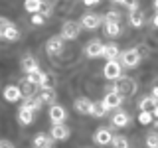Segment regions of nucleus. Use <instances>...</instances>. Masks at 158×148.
I'll return each mask as SVG.
<instances>
[{
    "instance_id": "f257e3e1",
    "label": "nucleus",
    "mask_w": 158,
    "mask_h": 148,
    "mask_svg": "<svg viewBox=\"0 0 158 148\" xmlns=\"http://www.w3.org/2000/svg\"><path fill=\"white\" fill-rule=\"evenodd\" d=\"M113 91L118 93L123 99H125V97H132L136 93V81L131 79V77H118L117 83L113 85Z\"/></svg>"
},
{
    "instance_id": "f03ea898",
    "label": "nucleus",
    "mask_w": 158,
    "mask_h": 148,
    "mask_svg": "<svg viewBox=\"0 0 158 148\" xmlns=\"http://www.w3.org/2000/svg\"><path fill=\"white\" fill-rule=\"evenodd\" d=\"M121 65L123 67H136L138 63H140V53L136 51V47H131V49H125V51H121Z\"/></svg>"
},
{
    "instance_id": "7ed1b4c3",
    "label": "nucleus",
    "mask_w": 158,
    "mask_h": 148,
    "mask_svg": "<svg viewBox=\"0 0 158 148\" xmlns=\"http://www.w3.org/2000/svg\"><path fill=\"white\" fill-rule=\"evenodd\" d=\"M103 75H105V79H109V81H117L118 77H123V65L121 61H107L105 67H103Z\"/></svg>"
},
{
    "instance_id": "20e7f679",
    "label": "nucleus",
    "mask_w": 158,
    "mask_h": 148,
    "mask_svg": "<svg viewBox=\"0 0 158 148\" xmlns=\"http://www.w3.org/2000/svg\"><path fill=\"white\" fill-rule=\"evenodd\" d=\"M93 140H95L99 146L111 144V142H113V130H111V126H101V128H97L95 134H93Z\"/></svg>"
},
{
    "instance_id": "39448f33",
    "label": "nucleus",
    "mask_w": 158,
    "mask_h": 148,
    "mask_svg": "<svg viewBox=\"0 0 158 148\" xmlns=\"http://www.w3.org/2000/svg\"><path fill=\"white\" fill-rule=\"evenodd\" d=\"M49 121L53 125H63L67 121V111L61 105H52L49 107Z\"/></svg>"
},
{
    "instance_id": "423d86ee",
    "label": "nucleus",
    "mask_w": 158,
    "mask_h": 148,
    "mask_svg": "<svg viewBox=\"0 0 158 148\" xmlns=\"http://www.w3.org/2000/svg\"><path fill=\"white\" fill-rule=\"evenodd\" d=\"M79 38V24L77 22H65L61 26V39H77Z\"/></svg>"
},
{
    "instance_id": "0eeeda50",
    "label": "nucleus",
    "mask_w": 158,
    "mask_h": 148,
    "mask_svg": "<svg viewBox=\"0 0 158 148\" xmlns=\"http://www.w3.org/2000/svg\"><path fill=\"white\" fill-rule=\"evenodd\" d=\"M101 24H103V16H99V14H85L81 18V28L85 30H97Z\"/></svg>"
},
{
    "instance_id": "6e6552de",
    "label": "nucleus",
    "mask_w": 158,
    "mask_h": 148,
    "mask_svg": "<svg viewBox=\"0 0 158 148\" xmlns=\"http://www.w3.org/2000/svg\"><path fill=\"white\" fill-rule=\"evenodd\" d=\"M103 105L107 107V111H113V109H118L123 105V97L115 91H107L105 99H103Z\"/></svg>"
},
{
    "instance_id": "1a4fd4ad",
    "label": "nucleus",
    "mask_w": 158,
    "mask_h": 148,
    "mask_svg": "<svg viewBox=\"0 0 158 148\" xmlns=\"http://www.w3.org/2000/svg\"><path fill=\"white\" fill-rule=\"evenodd\" d=\"M61 51H63V39H61V36L48 39V43H46V53H48V56H59Z\"/></svg>"
},
{
    "instance_id": "9d476101",
    "label": "nucleus",
    "mask_w": 158,
    "mask_h": 148,
    "mask_svg": "<svg viewBox=\"0 0 158 148\" xmlns=\"http://www.w3.org/2000/svg\"><path fill=\"white\" fill-rule=\"evenodd\" d=\"M49 136H52L53 140H67V138L71 136V130H69L65 125H53L52 130H49Z\"/></svg>"
},
{
    "instance_id": "9b49d317",
    "label": "nucleus",
    "mask_w": 158,
    "mask_h": 148,
    "mask_svg": "<svg viewBox=\"0 0 158 148\" xmlns=\"http://www.w3.org/2000/svg\"><path fill=\"white\" fill-rule=\"evenodd\" d=\"M2 97H4V101H8V103H16V101L22 99V91H20L18 85H6Z\"/></svg>"
},
{
    "instance_id": "f8f14e48",
    "label": "nucleus",
    "mask_w": 158,
    "mask_h": 148,
    "mask_svg": "<svg viewBox=\"0 0 158 148\" xmlns=\"http://www.w3.org/2000/svg\"><path fill=\"white\" fill-rule=\"evenodd\" d=\"M18 121H20V125H24V126H28V125H32L34 121H36V113L34 111H30L28 107H20L18 109Z\"/></svg>"
},
{
    "instance_id": "ddd939ff",
    "label": "nucleus",
    "mask_w": 158,
    "mask_h": 148,
    "mask_svg": "<svg viewBox=\"0 0 158 148\" xmlns=\"http://www.w3.org/2000/svg\"><path fill=\"white\" fill-rule=\"evenodd\" d=\"M73 107H75L77 113H81V115H91V109H93V101H89L87 97H77L75 103H73Z\"/></svg>"
},
{
    "instance_id": "4468645a",
    "label": "nucleus",
    "mask_w": 158,
    "mask_h": 148,
    "mask_svg": "<svg viewBox=\"0 0 158 148\" xmlns=\"http://www.w3.org/2000/svg\"><path fill=\"white\" fill-rule=\"evenodd\" d=\"M111 122H113V126H117V128H123V126L131 125V115H128L127 111H117L115 115L111 117Z\"/></svg>"
},
{
    "instance_id": "2eb2a0df",
    "label": "nucleus",
    "mask_w": 158,
    "mask_h": 148,
    "mask_svg": "<svg viewBox=\"0 0 158 148\" xmlns=\"http://www.w3.org/2000/svg\"><path fill=\"white\" fill-rule=\"evenodd\" d=\"M46 73L44 71H40V69H36V71H32V73H28L26 75V81H30L32 85H36V87H46Z\"/></svg>"
},
{
    "instance_id": "dca6fc26",
    "label": "nucleus",
    "mask_w": 158,
    "mask_h": 148,
    "mask_svg": "<svg viewBox=\"0 0 158 148\" xmlns=\"http://www.w3.org/2000/svg\"><path fill=\"white\" fill-rule=\"evenodd\" d=\"M118 56H121V49H118L117 43H107V46H103V53H101V57H105L107 61H115Z\"/></svg>"
},
{
    "instance_id": "f3484780",
    "label": "nucleus",
    "mask_w": 158,
    "mask_h": 148,
    "mask_svg": "<svg viewBox=\"0 0 158 148\" xmlns=\"http://www.w3.org/2000/svg\"><path fill=\"white\" fill-rule=\"evenodd\" d=\"M103 46H105V43L97 42V39L89 42V43H87V47H85V53H87V57H91V59H95V57H101V53H103Z\"/></svg>"
},
{
    "instance_id": "a211bd4d",
    "label": "nucleus",
    "mask_w": 158,
    "mask_h": 148,
    "mask_svg": "<svg viewBox=\"0 0 158 148\" xmlns=\"http://www.w3.org/2000/svg\"><path fill=\"white\" fill-rule=\"evenodd\" d=\"M20 67H22V71H26V75H28V73L40 69V63H38V59L34 56H26V57H22V61H20Z\"/></svg>"
},
{
    "instance_id": "6ab92c4d",
    "label": "nucleus",
    "mask_w": 158,
    "mask_h": 148,
    "mask_svg": "<svg viewBox=\"0 0 158 148\" xmlns=\"http://www.w3.org/2000/svg\"><path fill=\"white\" fill-rule=\"evenodd\" d=\"M128 22H131L132 28H140L142 24H144V12H142L140 8L132 10V12H128Z\"/></svg>"
},
{
    "instance_id": "aec40b11",
    "label": "nucleus",
    "mask_w": 158,
    "mask_h": 148,
    "mask_svg": "<svg viewBox=\"0 0 158 148\" xmlns=\"http://www.w3.org/2000/svg\"><path fill=\"white\" fill-rule=\"evenodd\" d=\"M38 97L42 99L44 103H48V105H56V101H57V93H56V89H53V87L42 89V93H40Z\"/></svg>"
},
{
    "instance_id": "412c9836",
    "label": "nucleus",
    "mask_w": 158,
    "mask_h": 148,
    "mask_svg": "<svg viewBox=\"0 0 158 148\" xmlns=\"http://www.w3.org/2000/svg\"><path fill=\"white\" fill-rule=\"evenodd\" d=\"M53 138L48 134H38L34 138V148H53Z\"/></svg>"
},
{
    "instance_id": "4be33fe9",
    "label": "nucleus",
    "mask_w": 158,
    "mask_h": 148,
    "mask_svg": "<svg viewBox=\"0 0 158 148\" xmlns=\"http://www.w3.org/2000/svg\"><path fill=\"white\" fill-rule=\"evenodd\" d=\"M20 91H22V97L24 99H30V97H34V95H36V85H32V83H30V81H26V77H24L22 79V81H20Z\"/></svg>"
},
{
    "instance_id": "5701e85b",
    "label": "nucleus",
    "mask_w": 158,
    "mask_h": 148,
    "mask_svg": "<svg viewBox=\"0 0 158 148\" xmlns=\"http://www.w3.org/2000/svg\"><path fill=\"white\" fill-rule=\"evenodd\" d=\"M22 105H24V107H28L30 111L38 113L40 109L44 107V101H42V99H40V97H36V95H34V97H30V99H26V101H24Z\"/></svg>"
},
{
    "instance_id": "b1692460",
    "label": "nucleus",
    "mask_w": 158,
    "mask_h": 148,
    "mask_svg": "<svg viewBox=\"0 0 158 148\" xmlns=\"http://www.w3.org/2000/svg\"><path fill=\"white\" fill-rule=\"evenodd\" d=\"M156 105H158V101L152 99L150 95H148V97H140V101H138V109H140V111H150V109H154Z\"/></svg>"
},
{
    "instance_id": "393cba45",
    "label": "nucleus",
    "mask_w": 158,
    "mask_h": 148,
    "mask_svg": "<svg viewBox=\"0 0 158 148\" xmlns=\"http://www.w3.org/2000/svg\"><path fill=\"white\" fill-rule=\"evenodd\" d=\"M107 107L105 105H103V101H95V103H93V109H91V115L93 117H95V118H103V117H105L107 115Z\"/></svg>"
},
{
    "instance_id": "a878e982",
    "label": "nucleus",
    "mask_w": 158,
    "mask_h": 148,
    "mask_svg": "<svg viewBox=\"0 0 158 148\" xmlns=\"http://www.w3.org/2000/svg\"><path fill=\"white\" fill-rule=\"evenodd\" d=\"M103 28H105L107 38H117L118 34H121V24H111V22H105V24H103Z\"/></svg>"
},
{
    "instance_id": "bb28decb",
    "label": "nucleus",
    "mask_w": 158,
    "mask_h": 148,
    "mask_svg": "<svg viewBox=\"0 0 158 148\" xmlns=\"http://www.w3.org/2000/svg\"><path fill=\"white\" fill-rule=\"evenodd\" d=\"M121 20H123V16H121V12H118V10H109L105 16H103V24H105V22H111V24H121Z\"/></svg>"
},
{
    "instance_id": "cd10ccee",
    "label": "nucleus",
    "mask_w": 158,
    "mask_h": 148,
    "mask_svg": "<svg viewBox=\"0 0 158 148\" xmlns=\"http://www.w3.org/2000/svg\"><path fill=\"white\" fill-rule=\"evenodd\" d=\"M40 6H42V0H24V8L30 14H38Z\"/></svg>"
},
{
    "instance_id": "c85d7f7f",
    "label": "nucleus",
    "mask_w": 158,
    "mask_h": 148,
    "mask_svg": "<svg viewBox=\"0 0 158 148\" xmlns=\"http://www.w3.org/2000/svg\"><path fill=\"white\" fill-rule=\"evenodd\" d=\"M152 121H154L152 111H140L138 113V122H140V125H150Z\"/></svg>"
},
{
    "instance_id": "c756f323",
    "label": "nucleus",
    "mask_w": 158,
    "mask_h": 148,
    "mask_svg": "<svg viewBox=\"0 0 158 148\" xmlns=\"http://www.w3.org/2000/svg\"><path fill=\"white\" fill-rule=\"evenodd\" d=\"M14 26V24L12 22H10V20L8 18H4V16H0V38H4V36H6V32H8V30L10 28H12Z\"/></svg>"
},
{
    "instance_id": "7c9ffc66",
    "label": "nucleus",
    "mask_w": 158,
    "mask_h": 148,
    "mask_svg": "<svg viewBox=\"0 0 158 148\" xmlns=\"http://www.w3.org/2000/svg\"><path fill=\"white\" fill-rule=\"evenodd\" d=\"M4 39H8V42H16V39H20V30L16 26H12L6 32V36H4Z\"/></svg>"
},
{
    "instance_id": "2f4dec72",
    "label": "nucleus",
    "mask_w": 158,
    "mask_h": 148,
    "mask_svg": "<svg viewBox=\"0 0 158 148\" xmlns=\"http://www.w3.org/2000/svg\"><path fill=\"white\" fill-rule=\"evenodd\" d=\"M113 148H128V140L125 136H113Z\"/></svg>"
},
{
    "instance_id": "473e14b6",
    "label": "nucleus",
    "mask_w": 158,
    "mask_h": 148,
    "mask_svg": "<svg viewBox=\"0 0 158 148\" xmlns=\"http://www.w3.org/2000/svg\"><path fill=\"white\" fill-rule=\"evenodd\" d=\"M146 146L148 148H158V132H150L146 136Z\"/></svg>"
},
{
    "instance_id": "72a5a7b5",
    "label": "nucleus",
    "mask_w": 158,
    "mask_h": 148,
    "mask_svg": "<svg viewBox=\"0 0 158 148\" xmlns=\"http://www.w3.org/2000/svg\"><path fill=\"white\" fill-rule=\"evenodd\" d=\"M40 14H42L44 18H49V16H52V6L48 4V0H42V6H40Z\"/></svg>"
},
{
    "instance_id": "f704fd0d",
    "label": "nucleus",
    "mask_w": 158,
    "mask_h": 148,
    "mask_svg": "<svg viewBox=\"0 0 158 148\" xmlns=\"http://www.w3.org/2000/svg\"><path fill=\"white\" fill-rule=\"evenodd\" d=\"M32 24L34 26H44V24H46V18L42 16V14H32Z\"/></svg>"
},
{
    "instance_id": "c9c22d12",
    "label": "nucleus",
    "mask_w": 158,
    "mask_h": 148,
    "mask_svg": "<svg viewBox=\"0 0 158 148\" xmlns=\"http://www.w3.org/2000/svg\"><path fill=\"white\" fill-rule=\"evenodd\" d=\"M123 4H125V6L128 8V12H132V10H136V8H138V0H125Z\"/></svg>"
},
{
    "instance_id": "e433bc0d",
    "label": "nucleus",
    "mask_w": 158,
    "mask_h": 148,
    "mask_svg": "<svg viewBox=\"0 0 158 148\" xmlns=\"http://www.w3.org/2000/svg\"><path fill=\"white\" fill-rule=\"evenodd\" d=\"M0 148H14V144L6 138H0Z\"/></svg>"
},
{
    "instance_id": "4c0bfd02",
    "label": "nucleus",
    "mask_w": 158,
    "mask_h": 148,
    "mask_svg": "<svg viewBox=\"0 0 158 148\" xmlns=\"http://www.w3.org/2000/svg\"><path fill=\"white\" fill-rule=\"evenodd\" d=\"M99 2H101V0H83V4H85V6H97Z\"/></svg>"
},
{
    "instance_id": "58836bf2",
    "label": "nucleus",
    "mask_w": 158,
    "mask_h": 148,
    "mask_svg": "<svg viewBox=\"0 0 158 148\" xmlns=\"http://www.w3.org/2000/svg\"><path fill=\"white\" fill-rule=\"evenodd\" d=\"M152 99H156V101H158V83H156V85L154 87H152V95H150Z\"/></svg>"
},
{
    "instance_id": "ea45409f",
    "label": "nucleus",
    "mask_w": 158,
    "mask_h": 148,
    "mask_svg": "<svg viewBox=\"0 0 158 148\" xmlns=\"http://www.w3.org/2000/svg\"><path fill=\"white\" fill-rule=\"evenodd\" d=\"M152 24H154V26L158 28V12H156V16H154V18H152Z\"/></svg>"
},
{
    "instance_id": "a19ab883",
    "label": "nucleus",
    "mask_w": 158,
    "mask_h": 148,
    "mask_svg": "<svg viewBox=\"0 0 158 148\" xmlns=\"http://www.w3.org/2000/svg\"><path fill=\"white\" fill-rule=\"evenodd\" d=\"M152 115H154V117H158V105H156L154 109H152Z\"/></svg>"
},
{
    "instance_id": "79ce46f5",
    "label": "nucleus",
    "mask_w": 158,
    "mask_h": 148,
    "mask_svg": "<svg viewBox=\"0 0 158 148\" xmlns=\"http://www.w3.org/2000/svg\"><path fill=\"white\" fill-rule=\"evenodd\" d=\"M111 2H115V4H123L125 0H111Z\"/></svg>"
},
{
    "instance_id": "37998d69",
    "label": "nucleus",
    "mask_w": 158,
    "mask_h": 148,
    "mask_svg": "<svg viewBox=\"0 0 158 148\" xmlns=\"http://www.w3.org/2000/svg\"><path fill=\"white\" fill-rule=\"evenodd\" d=\"M154 6H156V12H158V0H154Z\"/></svg>"
},
{
    "instance_id": "c03bdc74",
    "label": "nucleus",
    "mask_w": 158,
    "mask_h": 148,
    "mask_svg": "<svg viewBox=\"0 0 158 148\" xmlns=\"http://www.w3.org/2000/svg\"><path fill=\"white\" fill-rule=\"evenodd\" d=\"M154 126H156V130H158V121H156V122H154Z\"/></svg>"
}]
</instances>
